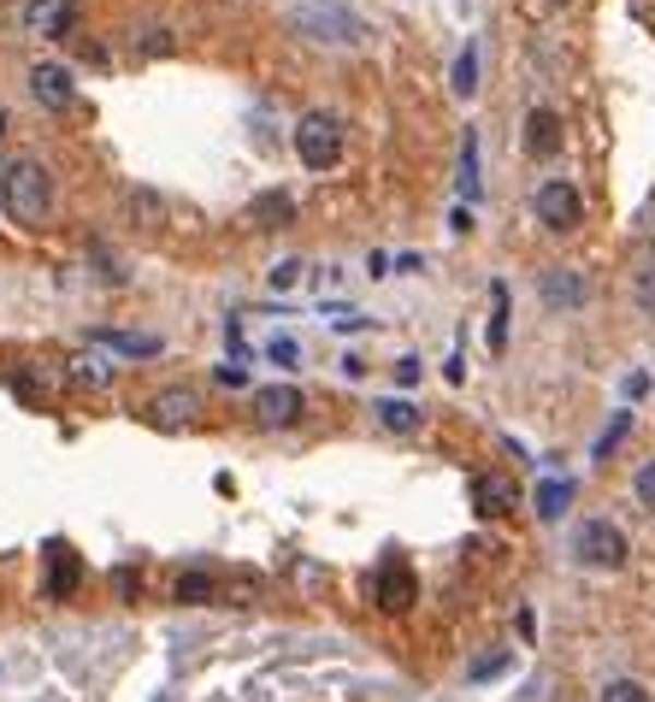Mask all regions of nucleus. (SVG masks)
<instances>
[{
	"label": "nucleus",
	"mask_w": 655,
	"mask_h": 702,
	"mask_svg": "<svg viewBox=\"0 0 655 702\" xmlns=\"http://www.w3.org/2000/svg\"><path fill=\"white\" fill-rule=\"evenodd\" d=\"M0 201H7V213L19 218V225H48L53 213V178L41 159H12L7 178H0Z\"/></svg>",
	"instance_id": "nucleus-1"
},
{
	"label": "nucleus",
	"mask_w": 655,
	"mask_h": 702,
	"mask_svg": "<svg viewBox=\"0 0 655 702\" xmlns=\"http://www.w3.org/2000/svg\"><path fill=\"white\" fill-rule=\"evenodd\" d=\"M626 555H632V544H626V532L615 520H585L573 532V561L591 567V573H620Z\"/></svg>",
	"instance_id": "nucleus-2"
},
{
	"label": "nucleus",
	"mask_w": 655,
	"mask_h": 702,
	"mask_svg": "<svg viewBox=\"0 0 655 702\" xmlns=\"http://www.w3.org/2000/svg\"><path fill=\"white\" fill-rule=\"evenodd\" d=\"M296 154L308 171H331L343 159V124L331 119V112H308V119L296 124Z\"/></svg>",
	"instance_id": "nucleus-3"
},
{
	"label": "nucleus",
	"mask_w": 655,
	"mask_h": 702,
	"mask_svg": "<svg viewBox=\"0 0 655 702\" xmlns=\"http://www.w3.org/2000/svg\"><path fill=\"white\" fill-rule=\"evenodd\" d=\"M414 596H419L414 567H407L402 555H384V561H378V573H372V603L384 608V614H407V608H414Z\"/></svg>",
	"instance_id": "nucleus-4"
},
{
	"label": "nucleus",
	"mask_w": 655,
	"mask_h": 702,
	"mask_svg": "<svg viewBox=\"0 0 655 702\" xmlns=\"http://www.w3.org/2000/svg\"><path fill=\"white\" fill-rule=\"evenodd\" d=\"M41 567H48V573H41V596H48V603H66V596H78V584H83V555L66 544V537H53L48 549H41Z\"/></svg>",
	"instance_id": "nucleus-5"
},
{
	"label": "nucleus",
	"mask_w": 655,
	"mask_h": 702,
	"mask_svg": "<svg viewBox=\"0 0 655 702\" xmlns=\"http://www.w3.org/2000/svg\"><path fill=\"white\" fill-rule=\"evenodd\" d=\"M532 213L544 218L549 230H573L579 218H585V195H579L573 183L549 178V183H537V195H532Z\"/></svg>",
	"instance_id": "nucleus-6"
},
{
	"label": "nucleus",
	"mask_w": 655,
	"mask_h": 702,
	"mask_svg": "<svg viewBox=\"0 0 655 702\" xmlns=\"http://www.w3.org/2000/svg\"><path fill=\"white\" fill-rule=\"evenodd\" d=\"M537 296H544L549 313H579V307L591 301V284H585L573 266H561V272H544V277H537Z\"/></svg>",
	"instance_id": "nucleus-7"
},
{
	"label": "nucleus",
	"mask_w": 655,
	"mask_h": 702,
	"mask_svg": "<svg viewBox=\"0 0 655 702\" xmlns=\"http://www.w3.org/2000/svg\"><path fill=\"white\" fill-rule=\"evenodd\" d=\"M24 24H31L36 36L66 41L71 31H78V7H71V0H31V7H24Z\"/></svg>",
	"instance_id": "nucleus-8"
},
{
	"label": "nucleus",
	"mask_w": 655,
	"mask_h": 702,
	"mask_svg": "<svg viewBox=\"0 0 655 702\" xmlns=\"http://www.w3.org/2000/svg\"><path fill=\"white\" fill-rule=\"evenodd\" d=\"M195 407H201L195 390H159L148 402V419L159 431H183V426H195Z\"/></svg>",
	"instance_id": "nucleus-9"
},
{
	"label": "nucleus",
	"mask_w": 655,
	"mask_h": 702,
	"mask_svg": "<svg viewBox=\"0 0 655 702\" xmlns=\"http://www.w3.org/2000/svg\"><path fill=\"white\" fill-rule=\"evenodd\" d=\"M254 414H260V426H296V419H301V390H296V384L260 390V396H254Z\"/></svg>",
	"instance_id": "nucleus-10"
},
{
	"label": "nucleus",
	"mask_w": 655,
	"mask_h": 702,
	"mask_svg": "<svg viewBox=\"0 0 655 702\" xmlns=\"http://www.w3.org/2000/svg\"><path fill=\"white\" fill-rule=\"evenodd\" d=\"M31 90H36V100L41 107H53V112H66L71 107V71L66 66H53V60H41V66H31Z\"/></svg>",
	"instance_id": "nucleus-11"
},
{
	"label": "nucleus",
	"mask_w": 655,
	"mask_h": 702,
	"mask_svg": "<svg viewBox=\"0 0 655 702\" xmlns=\"http://www.w3.org/2000/svg\"><path fill=\"white\" fill-rule=\"evenodd\" d=\"M526 154L532 159H556L561 154V112L532 107V119H526Z\"/></svg>",
	"instance_id": "nucleus-12"
},
{
	"label": "nucleus",
	"mask_w": 655,
	"mask_h": 702,
	"mask_svg": "<svg viewBox=\"0 0 655 702\" xmlns=\"http://www.w3.org/2000/svg\"><path fill=\"white\" fill-rule=\"evenodd\" d=\"M567 502H573V478H544V485L532 490V514L544 525H556L567 514Z\"/></svg>",
	"instance_id": "nucleus-13"
},
{
	"label": "nucleus",
	"mask_w": 655,
	"mask_h": 702,
	"mask_svg": "<svg viewBox=\"0 0 655 702\" xmlns=\"http://www.w3.org/2000/svg\"><path fill=\"white\" fill-rule=\"evenodd\" d=\"M473 502H478V514H508V508H514V485H508L502 473H478Z\"/></svg>",
	"instance_id": "nucleus-14"
},
{
	"label": "nucleus",
	"mask_w": 655,
	"mask_h": 702,
	"mask_svg": "<svg viewBox=\"0 0 655 702\" xmlns=\"http://www.w3.org/2000/svg\"><path fill=\"white\" fill-rule=\"evenodd\" d=\"M249 218H254L260 230H278V225H289V218H296V201H289L284 189H266V195H254Z\"/></svg>",
	"instance_id": "nucleus-15"
},
{
	"label": "nucleus",
	"mask_w": 655,
	"mask_h": 702,
	"mask_svg": "<svg viewBox=\"0 0 655 702\" xmlns=\"http://www.w3.org/2000/svg\"><path fill=\"white\" fill-rule=\"evenodd\" d=\"M378 426L407 437V431H419V407L407 402V396H390V402H378Z\"/></svg>",
	"instance_id": "nucleus-16"
},
{
	"label": "nucleus",
	"mask_w": 655,
	"mask_h": 702,
	"mask_svg": "<svg viewBox=\"0 0 655 702\" xmlns=\"http://www.w3.org/2000/svg\"><path fill=\"white\" fill-rule=\"evenodd\" d=\"M508 343V284H490V355Z\"/></svg>",
	"instance_id": "nucleus-17"
},
{
	"label": "nucleus",
	"mask_w": 655,
	"mask_h": 702,
	"mask_svg": "<svg viewBox=\"0 0 655 702\" xmlns=\"http://www.w3.org/2000/svg\"><path fill=\"white\" fill-rule=\"evenodd\" d=\"M626 431H632V407H620V414L603 426V437H596V461H608V455H615V449L626 443Z\"/></svg>",
	"instance_id": "nucleus-18"
},
{
	"label": "nucleus",
	"mask_w": 655,
	"mask_h": 702,
	"mask_svg": "<svg viewBox=\"0 0 655 702\" xmlns=\"http://www.w3.org/2000/svg\"><path fill=\"white\" fill-rule=\"evenodd\" d=\"M95 343L119 348V355H159V343H154V336H130V331H95Z\"/></svg>",
	"instance_id": "nucleus-19"
},
{
	"label": "nucleus",
	"mask_w": 655,
	"mask_h": 702,
	"mask_svg": "<svg viewBox=\"0 0 655 702\" xmlns=\"http://www.w3.org/2000/svg\"><path fill=\"white\" fill-rule=\"evenodd\" d=\"M171 591H178V603H207V596H213V573L189 567V573H178V584H171Z\"/></svg>",
	"instance_id": "nucleus-20"
},
{
	"label": "nucleus",
	"mask_w": 655,
	"mask_h": 702,
	"mask_svg": "<svg viewBox=\"0 0 655 702\" xmlns=\"http://www.w3.org/2000/svg\"><path fill=\"white\" fill-rule=\"evenodd\" d=\"M130 218H136L142 230H154L159 218H166V207H159V195H148V189H130Z\"/></svg>",
	"instance_id": "nucleus-21"
},
{
	"label": "nucleus",
	"mask_w": 655,
	"mask_h": 702,
	"mask_svg": "<svg viewBox=\"0 0 655 702\" xmlns=\"http://www.w3.org/2000/svg\"><path fill=\"white\" fill-rule=\"evenodd\" d=\"M478 90V48L467 41V48H461V60H455V95H473Z\"/></svg>",
	"instance_id": "nucleus-22"
},
{
	"label": "nucleus",
	"mask_w": 655,
	"mask_h": 702,
	"mask_svg": "<svg viewBox=\"0 0 655 702\" xmlns=\"http://www.w3.org/2000/svg\"><path fill=\"white\" fill-rule=\"evenodd\" d=\"M603 702H655V697H650L638 679H608V685H603Z\"/></svg>",
	"instance_id": "nucleus-23"
},
{
	"label": "nucleus",
	"mask_w": 655,
	"mask_h": 702,
	"mask_svg": "<svg viewBox=\"0 0 655 702\" xmlns=\"http://www.w3.org/2000/svg\"><path fill=\"white\" fill-rule=\"evenodd\" d=\"M461 189L478 195V136H473V130H467V148H461Z\"/></svg>",
	"instance_id": "nucleus-24"
},
{
	"label": "nucleus",
	"mask_w": 655,
	"mask_h": 702,
	"mask_svg": "<svg viewBox=\"0 0 655 702\" xmlns=\"http://www.w3.org/2000/svg\"><path fill=\"white\" fill-rule=\"evenodd\" d=\"M632 496H638V502H644L650 514H655V461H644V466H638V478H632Z\"/></svg>",
	"instance_id": "nucleus-25"
},
{
	"label": "nucleus",
	"mask_w": 655,
	"mask_h": 702,
	"mask_svg": "<svg viewBox=\"0 0 655 702\" xmlns=\"http://www.w3.org/2000/svg\"><path fill=\"white\" fill-rule=\"evenodd\" d=\"M266 355L278 360V367H301V348L289 343V336H272V343H266Z\"/></svg>",
	"instance_id": "nucleus-26"
},
{
	"label": "nucleus",
	"mask_w": 655,
	"mask_h": 702,
	"mask_svg": "<svg viewBox=\"0 0 655 702\" xmlns=\"http://www.w3.org/2000/svg\"><path fill=\"white\" fill-rule=\"evenodd\" d=\"M502 667H508V655H485V662H478V667L467 673V679H473V685H485V679H497Z\"/></svg>",
	"instance_id": "nucleus-27"
},
{
	"label": "nucleus",
	"mask_w": 655,
	"mask_h": 702,
	"mask_svg": "<svg viewBox=\"0 0 655 702\" xmlns=\"http://www.w3.org/2000/svg\"><path fill=\"white\" fill-rule=\"evenodd\" d=\"M142 53H171V36H166V24H148V36H142Z\"/></svg>",
	"instance_id": "nucleus-28"
},
{
	"label": "nucleus",
	"mask_w": 655,
	"mask_h": 702,
	"mask_svg": "<svg viewBox=\"0 0 655 702\" xmlns=\"http://www.w3.org/2000/svg\"><path fill=\"white\" fill-rule=\"evenodd\" d=\"M396 384H419V360H414V355L396 360Z\"/></svg>",
	"instance_id": "nucleus-29"
},
{
	"label": "nucleus",
	"mask_w": 655,
	"mask_h": 702,
	"mask_svg": "<svg viewBox=\"0 0 655 702\" xmlns=\"http://www.w3.org/2000/svg\"><path fill=\"white\" fill-rule=\"evenodd\" d=\"M112 584H119L124 596H136V591H142V573H130V567H119V573H112Z\"/></svg>",
	"instance_id": "nucleus-30"
},
{
	"label": "nucleus",
	"mask_w": 655,
	"mask_h": 702,
	"mask_svg": "<svg viewBox=\"0 0 655 702\" xmlns=\"http://www.w3.org/2000/svg\"><path fill=\"white\" fill-rule=\"evenodd\" d=\"M296 272H301V260H284V266L272 272V284H278V289H289V284H296Z\"/></svg>",
	"instance_id": "nucleus-31"
},
{
	"label": "nucleus",
	"mask_w": 655,
	"mask_h": 702,
	"mask_svg": "<svg viewBox=\"0 0 655 702\" xmlns=\"http://www.w3.org/2000/svg\"><path fill=\"white\" fill-rule=\"evenodd\" d=\"M0 130H7V119H0Z\"/></svg>",
	"instance_id": "nucleus-32"
},
{
	"label": "nucleus",
	"mask_w": 655,
	"mask_h": 702,
	"mask_svg": "<svg viewBox=\"0 0 655 702\" xmlns=\"http://www.w3.org/2000/svg\"><path fill=\"white\" fill-rule=\"evenodd\" d=\"M561 7H567V0H561Z\"/></svg>",
	"instance_id": "nucleus-33"
}]
</instances>
